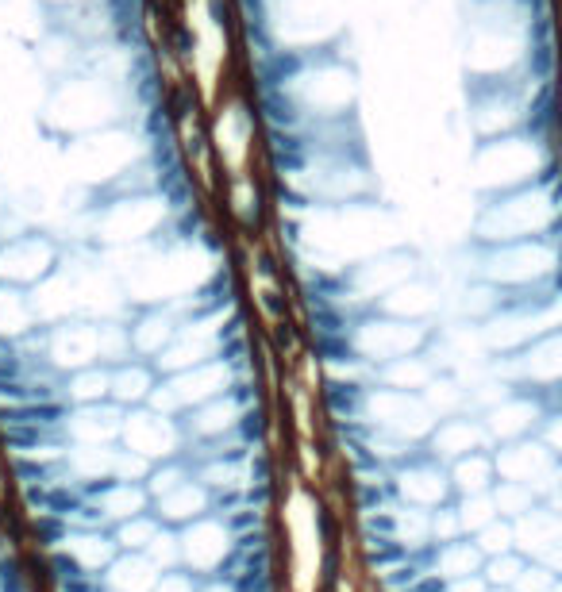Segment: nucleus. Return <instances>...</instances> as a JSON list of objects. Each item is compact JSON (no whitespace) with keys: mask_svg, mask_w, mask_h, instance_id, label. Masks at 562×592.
<instances>
[{"mask_svg":"<svg viewBox=\"0 0 562 592\" xmlns=\"http://www.w3.org/2000/svg\"><path fill=\"white\" fill-rule=\"evenodd\" d=\"M254 85H259L266 131H304L359 120V65L347 54V43L259 58Z\"/></svg>","mask_w":562,"mask_h":592,"instance_id":"1","label":"nucleus"},{"mask_svg":"<svg viewBox=\"0 0 562 592\" xmlns=\"http://www.w3.org/2000/svg\"><path fill=\"white\" fill-rule=\"evenodd\" d=\"M536 24L532 0H467V20H462L467 81L536 74Z\"/></svg>","mask_w":562,"mask_h":592,"instance_id":"2","label":"nucleus"},{"mask_svg":"<svg viewBox=\"0 0 562 592\" xmlns=\"http://www.w3.org/2000/svg\"><path fill=\"white\" fill-rule=\"evenodd\" d=\"M259 58L347 43V0H239Z\"/></svg>","mask_w":562,"mask_h":592,"instance_id":"3","label":"nucleus"},{"mask_svg":"<svg viewBox=\"0 0 562 592\" xmlns=\"http://www.w3.org/2000/svg\"><path fill=\"white\" fill-rule=\"evenodd\" d=\"M135 85L139 81L132 77H112L101 70H74L51 77L43 101V127L66 143L104 127L135 123Z\"/></svg>","mask_w":562,"mask_h":592,"instance_id":"4","label":"nucleus"},{"mask_svg":"<svg viewBox=\"0 0 562 592\" xmlns=\"http://www.w3.org/2000/svg\"><path fill=\"white\" fill-rule=\"evenodd\" d=\"M558 235V173L547 170L536 181L512 185L501 192H486L474 220L478 246H501L520 239Z\"/></svg>","mask_w":562,"mask_h":592,"instance_id":"5","label":"nucleus"},{"mask_svg":"<svg viewBox=\"0 0 562 592\" xmlns=\"http://www.w3.org/2000/svg\"><path fill=\"white\" fill-rule=\"evenodd\" d=\"M474 181L481 192H501L524 181H536L539 173L555 170L551 139L532 123L520 131H505L493 139H478L474 146Z\"/></svg>","mask_w":562,"mask_h":592,"instance_id":"6","label":"nucleus"},{"mask_svg":"<svg viewBox=\"0 0 562 592\" xmlns=\"http://www.w3.org/2000/svg\"><path fill=\"white\" fill-rule=\"evenodd\" d=\"M536 89H547V81L536 74L524 77H497V81H467V104L474 139H493L505 131H520L536 123Z\"/></svg>","mask_w":562,"mask_h":592,"instance_id":"7","label":"nucleus"},{"mask_svg":"<svg viewBox=\"0 0 562 592\" xmlns=\"http://www.w3.org/2000/svg\"><path fill=\"white\" fill-rule=\"evenodd\" d=\"M147 154H151V143L135 123H120V127L93 131V135L66 139V166L74 170L77 181H85V189L112 185L123 170H132Z\"/></svg>","mask_w":562,"mask_h":592,"instance_id":"8","label":"nucleus"},{"mask_svg":"<svg viewBox=\"0 0 562 592\" xmlns=\"http://www.w3.org/2000/svg\"><path fill=\"white\" fill-rule=\"evenodd\" d=\"M555 266H558V235L481 246L474 281H486L493 289L547 285V281H555Z\"/></svg>","mask_w":562,"mask_h":592,"instance_id":"9","label":"nucleus"},{"mask_svg":"<svg viewBox=\"0 0 562 592\" xmlns=\"http://www.w3.org/2000/svg\"><path fill=\"white\" fill-rule=\"evenodd\" d=\"M62 266L58 242L43 232H20V235H0V285L27 289L51 281Z\"/></svg>","mask_w":562,"mask_h":592,"instance_id":"10","label":"nucleus"},{"mask_svg":"<svg viewBox=\"0 0 562 592\" xmlns=\"http://www.w3.org/2000/svg\"><path fill=\"white\" fill-rule=\"evenodd\" d=\"M254 127H259V116L239 101V96H228L216 108L212 120V146L220 162L232 170V177H247V162L254 154Z\"/></svg>","mask_w":562,"mask_h":592,"instance_id":"11","label":"nucleus"},{"mask_svg":"<svg viewBox=\"0 0 562 592\" xmlns=\"http://www.w3.org/2000/svg\"><path fill=\"white\" fill-rule=\"evenodd\" d=\"M489 447V431L486 423H474L467 416H451L443 419L436 431H431V454L436 458H462V454H474V450H486Z\"/></svg>","mask_w":562,"mask_h":592,"instance_id":"12","label":"nucleus"},{"mask_svg":"<svg viewBox=\"0 0 562 592\" xmlns=\"http://www.w3.org/2000/svg\"><path fill=\"white\" fill-rule=\"evenodd\" d=\"M154 389V366L143 358H123L116 366H108V397H116L120 404H139L147 400V392Z\"/></svg>","mask_w":562,"mask_h":592,"instance_id":"13","label":"nucleus"},{"mask_svg":"<svg viewBox=\"0 0 562 592\" xmlns=\"http://www.w3.org/2000/svg\"><path fill=\"white\" fill-rule=\"evenodd\" d=\"M378 377L389 389H400V392H416V389H424L431 377H436V366L424 358V354H405V358H393V361H381L378 366Z\"/></svg>","mask_w":562,"mask_h":592,"instance_id":"14","label":"nucleus"},{"mask_svg":"<svg viewBox=\"0 0 562 592\" xmlns=\"http://www.w3.org/2000/svg\"><path fill=\"white\" fill-rule=\"evenodd\" d=\"M493 458L489 454H481V450H474V454H462V458H455L451 462V485H455V492L458 497H470V492H489L493 488Z\"/></svg>","mask_w":562,"mask_h":592,"instance_id":"15","label":"nucleus"},{"mask_svg":"<svg viewBox=\"0 0 562 592\" xmlns=\"http://www.w3.org/2000/svg\"><path fill=\"white\" fill-rule=\"evenodd\" d=\"M481 557L478 550H474V542H462V538H455V542H439V557H436V573L443 581H455V577H467V573H478L481 569Z\"/></svg>","mask_w":562,"mask_h":592,"instance_id":"16","label":"nucleus"},{"mask_svg":"<svg viewBox=\"0 0 562 592\" xmlns=\"http://www.w3.org/2000/svg\"><path fill=\"white\" fill-rule=\"evenodd\" d=\"M62 397H70L77 404H101V397H108V366L104 361H93V366L74 370Z\"/></svg>","mask_w":562,"mask_h":592,"instance_id":"17","label":"nucleus"},{"mask_svg":"<svg viewBox=\"0 0 562 592\" xmlns=\"http://www.w3.org/2000/svg\"><path fill=\"white\" fill-rule=\"evenodd\" d=\"M204 512H208V488H192V481H182L158 500V516L166 519H197Z\"/></svg>","mask_w":562,"mask_h":592,"instance_id":"18","label":"nucleus"},{"mask_svg":"<svg viewBox=\"0 0 562 592\" xmlns=\"http://www.w3.org/2000/svg\"><path fill=\"white\" fill-rule=\"evenodd\" d=\"M324 400L331 408L335 419H362V404H366V385L362 381H328L324 385Z\"/></svg>","mask_w":562,"mask_h":592,"instance_id":"19","label":"nucleus"},{"mask_svg":"<svg viewBox=\"0 0 562 592\" xmlns=\"http://www.w3.org/2000/svg\"><path fill=\"white\" fill-rule=\"evenodd\" d=\"M489 497H493L497 516L508 519V523L517 519V516H524L527 508L536 504V492H532V485H520V481H493Z\"/></svg>","mask_w":562,"mask_h":592,"instance_id":"20","label":"nucleus"},{"mask_svg":"<svg viewBox=\"0 0 562 592\" xmlns=\"http://www.w3.org/2000/svg\"><path fill=\"white\" fill-rule=\"evenodd\" d=\"M158 531H163V528H158V519L139 512V516L120 519L116 538H112V542H116V547H123V550H132V554H143V550L151 547V538H154Z\"/></svg>","mask_w":562,"mask_h":592,"instance_id":"21","label":"nucleus"},{"mask_svg":"<svg viewBox=\"0 0 562 592\" xmlns=\"http://www.w3.org/2000/svg\"><path fill=\"white\" fill-rule=\"evenodd\" d=\"M524 562H527L524 554H517V550H505V554H493V557H486L478 573H481V581H486L489 588H512V581L520 577Z\"/></svg>","mask_w":562,"mask_h":592,"instance_id":"22","label":"nucleus"},{"mask_svg":"<svg viewBox=\"0 0 562 592\" xmlns=\"http://www.w3.org/2000/svg\"><path fill=\"white\" fill-rule=\"evenodd\" d=\"M400 562H409V542H400L393 535H374V538H366V566L385 573V569H393Z\"/></svg>","mask_w":562,"mask_h":592,"instance_id":"23","label":"nucleus"},{"mask_svg":"<svg viewBox=\"0 0 562 592\" xmlns=\"http://www.w3.org/2000/svg\"><path fill=\"white\" fill-rule=\"evenodd\" d=\"M455 512H458L462 535H467V531H481L489 519H497V508H493V497H489V492H470V497H458Z\"/></svg>","mask_w":562,"mask_h":592,"instance_id":"24","label":"nucleus"},{"mask_svg":"<svg viewBox=\"0 0 562 592\" xmlns=\"http://www.w3.org/2000/svg\"><path fill=\"white\" fill-rule=\"evenodd\" d=\"M474 550L481 557H493V554H505V550H517V538H512V523L508 519H489L481 531H474Z\"/></svg>","mask_w":562,"mask_h":592,"instance_id":"25","label":"nucleus"},{"mask_svg":"<svg viewBox=\"0 0 562 592\" xmlns=\"http://www.w3.org/2000/svg\"><path fill=\"white\" fill-rule=\"evenodd\" d=\"M43 569H46V577H51L54 585H66V581H77V577H89L93 569H85L70 550H51L43 557Z\"/></svg>","mask_w":562,"mask_h":592,"instance_id":"26","label":"nucleus"},{"mask_svg":"<svg viewBox=\"0 0 562 592\" xmlns=\"http://www.w3.org/2000/svg\"><path fill=\"white\" fill-rule=\"evenodd\" d=\"M428 535H431V542H455V538H462L458 512L451 504L431 508V512H428Z\"/></svg>","mask_w":562,"mask_h":592,"instance_id":"27","label":"nucleus"},{"mask_svg":"<svg viewBox=\"0 0 562 592\" xmlns=\"http://www.w3.org/2000/svg\"><path fill=\"white\" fill-rule=\"evenodd\" d=\"M551 585H558V573H551L547 566H539V562H524L520 577L512 581V592H547Z\"/></svg>","mask_w":562,"mask_h":592,"instance_id":"28","label":"nucleus"},{"mask_svg":"<svg viewBox=\"0 0 562 592\" xmlns=\"http://www.w3.org/2000/svg\"><path fill=\"white\" fill-rule=\"evenodd\" d=\"M185 481V466L182 462H170L166 469H151V485H147V497H158L163 500L166 492H173Z\"/></svg>","mask_w":562,"mask_h":592,"instance_id":"29","label":"nucleus"},{"mask_svg":"<svg viewBox=\"0 0 562 592\" xmlns=\"http://www.w3.org/2000/svg\"><path fill=\"white\" fill-rule=\"evenodd\" d=\"M35 535H39V542H43V547H58V542H70V535H74V528H70V523L66 519H58V516H39L35 519Z\"/></svg>","mask_w":562,"mask_h":592,"instance_id":"30","label":"nucleus"},{"mask_svg":"<svg viewBox=\"0 0 562 592\" xmlns=\"http://www.w3.org/2000/svg\"><path fill=\"white\" fill-rule=\"evenodd\" d=\"M416 577H420V569H416L412 562H400V566H393V569L381 573V588H385V592H405Z\"/></svg>","mask_w":562,"mask_h":592,"instance_id":"31","label":"nucleus"},{"mask_svg":"<svg viewBox=\"0 0 562 592\" xmlns=\"http://www.w3.org/2000/svg\"><path fill=\"white\" fill-rule=\"evenodd\" d=\"M0 592H27L24 569H20V562H15V554L0 557Z\"/></svg>","mask_w":562,"mask_h":592,"instance_id":"32","label":"nucleus"},{"mask_svg":"<svg viewBox=\"0 0 562 592\" xmlns=\"http://www.w3.org/2000/svg\"><path fill=\"white\" fill-rule=\"evenodd\" d=\"M154 592H197V577L170 569V573H163V581H154Z\"/></svg>","mask_w":562,"mask_h":592,"instance_id":"33","label":"nucleus"},{"mask_svg":"<svg viewBox=\"0 0 562 592\" xmlns=\"http://www.w3.org/2000/svg\"><path fill=\"white\" fill-rule=\"evenodd\" d=\"M489 585L481 581V573H467V577H455L447 581V592H486Z\"/></svg>","mask_w":562,"mask_h":592,"instance_id":"34","label":"nucleus"},{"mask_svg":"<svg viewBox=\"0 0 562 592\" xmlns=\"http://www.w3.org/2000/svg\"><path fill=\"white\" fill-rule=\"evenodd\" d=\"M43 8H74V5H85V0H39Z\"/></svg>","mask_w":562,"mask_h":592,"instance_id":"35","label":"nucleus"},{"mask_svg":"<svg viewBox=\"0 0 562 592\" xmlns=\"http://www.w3.org/2000/svg\"><path fill=\"white\" fill-rule=\"evenodd\" d=\"M486 592H512V588H486Z\"/></svg>","mask_w":562,"mask_h":592,"instance_id":"36","label":"nucleus"}]
</instances>
